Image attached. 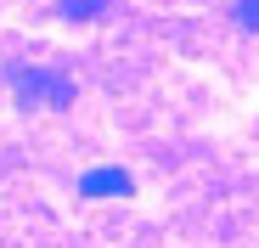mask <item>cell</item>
<instances>
[{
    "instance_id": "cell-4",
    "label": "cell",
    "mask_w": 259,
    "mask_h": 248,
    "mask_svg": "<svg viewBox=\"0 0 259 248\" xmlns=\"http://www.w3.org/2000/svg\"><path fill=\"white\" fill-rule=\"evenodd\" d=\"M231 23L248 28V34H259V0H231Z\"/></svg>"
},
{
    "instance_id": "cell-3",
    "label": "cell",
    "mask_w": 259,
    "mask_h": 248,
    "mask_svg": "<svg viewBox=\"0 0 259 248\" xmlns=\"http://www.w3.org/2000/svg\"><path fill=\"white\" fill-rule=\"evenodd\" d=\"M113 6V0H57V12L68 17V23H91V17H102Z\"/></svg>"
},
{
    "instance_id": "cell-1",
    "label": "cell",
    "mask_w": 259,
    "mask_h": 248,
    "mask_svg": "<svg viewBox=\"0 0 259 248\" xmlns=\"http://www.w3.org/2000/svg\"><path fill=\"white\" fill-rule=\"evenodd\" d=\"M6 79H12V96L23 102V107H68L73 102V79H62V73H51V68H28V62H12L6 68Z\"/></svg>"
},
{
    "instance_id": "cell-2",
    "label": "cell",
    "mask_w": 259,
    "mask_h": 248,
    "mask_svg": "<svg viewBox=\"0 0 259 248\" xmlns=\"http://www.w3.org/2000/svg\"><path fill=\"white\" fill-rule=\"evenodd\" d=\"M79 192H84V197H130L136 181H130L124 170H91V175L79 181Z\"/></svg>"
}]
</instances>
